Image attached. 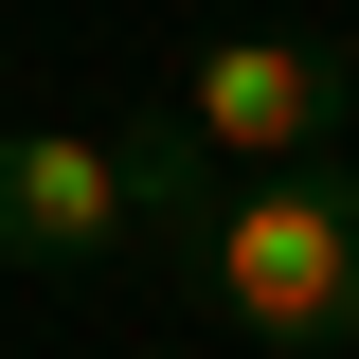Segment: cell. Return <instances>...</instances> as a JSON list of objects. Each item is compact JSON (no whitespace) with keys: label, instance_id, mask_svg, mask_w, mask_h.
Here are the masks:
<instances>
[{"label":"cell","instance_id":"cell-1","mask_svg":"<svg viewBox=\"0 0 359 359\" xmlns=\"http://www.w3.org/2000/svg\"><path fill=\"white\" fill-rule=\"evenodd\" d=\"M198 287L252 323L269 359H323L359 341V180H287V162H233L216 216H198Z\"/></svg>","mask_w":359,"mask_h":359},{"label":"cell","instance_id":"cell-2","mask_svg":"<svg viewBox=\"0 0 359 359\" xmlns=\"http://www.w3.org/2000/svg\"><path fill=\"white\" fill-rule=\"evenodd\" d=\"M341 108H359V72H341L323 36H216L198 90H180V126L216 144V162H323Z\"/></svg>","mask_w":359,"mask_h":359},{"label":"cell","instance_id":"cell-3","mask_svg":"<svg viewBox=\"0 0 359 359\" xmlns=\"http://www.w3.org/2000/svg\"><path fill=\"white\" fill-rule=\"evenodd\" d=\"M108 233H126L108 144H72V126H18L0 144V252L18 269H72V252H108Z\"/></svg>","mask_w":359,"mask_h":359},{"label":"cell","instance_id":"cell-4","mask_svg":"<svg viewBox=\"0 0 359 359\" xmlns=\"http://www.w3.org/2000/svg\"><path fill=\"white\" fill-rule=\"evenodd\" d=\"M108 180H126V233H180V252H198V216H216V180H233V162L162 108V126H126V144H108Z\"/></svg>","mask_w":359,"mask_h":359}]
</instances>
